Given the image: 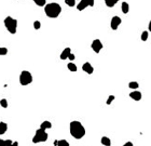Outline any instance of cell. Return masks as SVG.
<instances>
[{"label": "cell", "instance_id": "obj_31", "mask_svg": "<svg viewBox=\"0 0 151 146\" xmlns=\"http://www.w3.org/2000/svg\"><path fill=\"white\" fill-rule=\"evenodd\" d=\"M10 146H18V141H16V142H13Z\"/></svg>", "mask_w": 151, "mask_h": 146}, {"label": "cell", "instance_id": "obj_24", "mask_svg": "<svg viewBox=\"0 0 151 146\" xmlns=\"http://www.w3.org/2000/svg\"><path fill=\"white\" fill-rule=\"evenodd\" d=\"M0 105H1V107H4V108H8V101L6 99H2V100L0 101Z\"/></svg>", "mask_w": 151, "mask_h": 146}, {"label": "cell", "instance_id": "obj_11", "mask_svg": "<svg viewBox=\"0 0 151 146\" xmlns=\"http://www.w3.org/2000/svg\"><path fill=\"white\" fill-rule=\"evenodd\" d=\"M70 53H71V49H70V48H65L63 52L60 53V60H67Z\"/></svg>", "mask_w": 151, "mask_h": 146}, {"label": "cell", "instance_id": "obj_2", "mask_svg": "<svg viewBox=\"0 0 151 146\" xmlns=\"http://www.w3.org/2000/svg\"><path fill=\"white\" fill-rule=\"evenodd\" d=\"M44 13L48 18H56L62 13V7H60V4H56V2L48 4L44 6Z\"/></svg>", "mask_w": 151, "mask_h": 146}, {"label": "cell", "instance_id": "obj_29", "mask_svg": "<svg viewBox=\"0 0 151 146\" xmlns=\"http://www.w3.org/2000/svg\"><path fill=\"white\" fill-rule=\"evenodd\" d=\"M74 59H76V55H74V53H70V54H69V56H68V60H70V61H74Z\"/></svg>", "mask_w": 151, "mask_h": 146}, {"label": "cell", "instance_id": "obj_17", "mask_svg": "<svg viewBox=\"0 0 151 146\" xmlns=\"http://www.w3.org/2000/svg\"><path fill=\"white\" fill-rule=\"evenodd\" d=\"M67 68H68V69H69V71H77V65L76 64H74V63H72V62H70V63H68V65H67Z\"/></svg>", "mask_w": 151, "mask_h": 146}, {"label": "cell", "instance_id": "obj_16", "mask_svg": "<svg viewBox=\"0 0 151 146\" xmlns=\"http://www.w3.org/2000/svg\"><path fill=\"white\" fill-rule=\"evenodd\" d=\"M118 2H119V0H105L106 6H107V7H109V8L114 7V6H116Z\"/></svg>", "mask_w": 151, "mask_h": 146}, {"label": "cell", "instance_id": "obj_1", "mask_svg": "<svg viewBox=\"0 0 151 146\" xmlns=\"http://www.w3.org/2000/svg\"><path fill=\"white\" fill-rule=\"evenodd\" d=\"M69 131H70L71 136L76 140H80L85 135V128L80 121H71L69 125Z\"/></svg>", "mask_w": 151, "mask_h": 146}, {"label": "cell", "instance_id": "obj_19", "mask_svg": "<svg viewBox=\"0 0 151 146\" xmlns=\"http://www.w3.org/2000/svg\"><path fill=\"white\" fill-rule=\"evenodd\" d=\"M56 146H69V143L67 142L66 140H60V141H57Z\"/></svg>", "mask_w": 151, "mask_h": 146}, {"label": "cell", "instance_id": "obj_8", "mask_svg": "<svg viewBox=\"0 0 151 146\" xmlns=\"http://www.w3.org/2000/svg\"><path fill=\"white\" fill-rule=\"evenodd\" d=\"M82 69H83V71H85L86 74H88V75H92V74L94 73V68H93L91 63H88V62H85L84 64L82 65Z\"/></svg>", "mask_w": 151, "mask_h": 146}, {"label": "cell", "instance_id": "obj_33", "mask_svg": "<svg viewBox=\"0 0 151 146\" xmlns=\"http://www.w3.org/2000/svg\"><path fill=\"white\" fill-rule=\"evenodd\" d=\"M148 26H149V32H151V20H150V22H149V25Z\"/></svg>", "mask_w": 151, "mask_h": 146}, {"label": "cell", "instance_id": "obj_15", "mask_svg": "<svg viewBox=\"0 0 151 146\" xmlns=\"http://www.w3.org/2000/svg\"><path fill=\"white\" fill-rule=\"evenodd\" d=\"M100 143H102L104 146H110V145H111V141H110V139L107 138V136H103L102 140H100Z\"/></svg>", "mask_w": 151, "mask_h": 146}, {"label": "cell", "instance_id": "obj_7", "mask_svg": "<svg viewBox=\"0 0 151 146\" xmlns=\"http://www.w3.org/2000/svg\"><path fill=\"white\" fill-rule=\"evenodd\" d=\"M121 23H122V20L119 18V16H113L111 18V22H110V27L112 30H117V29L119 28V26L121 25Z\"/></svg>", "mask_w": 151, "mask_h": 146}, {"label": "cell", "instance_id": "obj_10", "mask_svg": "<svg viewBox=\"0 0 151 146\" xmlns=\"http://www.w3.org/2000/svg\"><path fill=\"white\" fill-rule=\"evenodd\" d=\"M88 0H80L79 4L77 6V9H78V11H83L85 8H88Z\"/></svg>", "mask_w": 151, "mask_h": 146}, {"label": "cell", "instance_id": "obj_25", "mask_svg": "<svg viewBox=\"0 0 151 146\" xmlns=\"http://www.w3.org/2000/svg\"><path fill=\"white\" fill-rule=\"evenodd\" d=\"M6 54H8V49L1 47V48H0V55H6Z\"/></svg>", "mask_w": 151, "mask_h": 146}, {"label": "cell", "instance_id": "obj_9", "mask_svg": "<svg viewBox=\"0 0 151 146\" xmlns=\"http://www.w3.org/2000/svg\"><path fill=\"white\" fill-rule=\"evenodd\" d=\"M130 97L133 99L134 101H140L143 95H141V92H139V91H133V92L130 93Z\"/></svg>", "mask_w": 151, "mask_h": 146}, {"label": "cell", "instance_id": "obj_12", "mask_svg": "<svg viewBox=\"0 0 151 146\" xmlns=\"http://www.w3.org/2000/svg\"><path fill=\"white\" fill-rule=\"evenodd\" d=\"M7 130H8V125L6 122H4V121H1L0 122V135L4 134L7 132Z\"/></svg>", "mask_w": 151, "mask_h": 146}, {"label": "cell", "instance_id": "obj_4", "mask_svg": "<svg viewBox=\"0 0 151 146\" xmlns=\"http://www.w3.org/2000/svg\"><path fill=\"white\" fill-rule=\"evenodd\" d=\"M49 135H48V133L46 132V130H42V129H38L37 131H36L35 135L32 138V143H41V142H46V140H48Z\"/></svg>", "mask_w": 151, "mask_h": 146}, {"label": "cell", "instance_id": "obj_18", "mask_svg": "<svg viewBox=\"0 0 151 146\" xmlns=\"http://www.w3.org/2000/svg\"><path fill=\"white\" fill-rule=\"evenodd\" d=\"M34 2H35L37 6H39V7H44L46 0H34Z\"/></svg>", "mask_w": 151, "mask_h": 146}, {"label": "cell", "instance_id": "obj_28", "mask_svg": "<svg viewBox=\"0 0 151 146\" xmlns=\"http://www.w3.org/2000/svg\"><path fill=\"white\" fill-rule=\"evenodd\" d=\"M88 7H94L95 0H88Z\"/></svg>", "mask_w": 151, "mask_h": 146}, {"label": "cell", "instance_id": "obj_6", "mask_svg": "<svg viewBox=\"0 0 151 146\" xmlns=\"http://www.w3.org/2000/svg\"><path fill=\"white\" fill-rule=\"evenodd\" d=\"M103 43H102V41L99 39H95V40H93V42H92V44H91V48H92V50L94 51L95 53H99L100 52V50L103 49Z\"/></svg>", "mask_w": 151, "mask_h": 146}, {"label": "cell", "instance_id": "obj_5", "mask_svg": "<svg viewBox=\"0 0 151 146\" xmlns=\"http://www.w3.org/2000/svg\"><path fill=\"white\" fill-rule=\"evenodd\" d=\"M32 82V75L27 71H23L20 75V83L22 86H27Z\"/></svg>", "mask_w": 151, "mask_h": 146}, {"label": "cell", "instance_id": "obj_14", "mask_svg": "<svg viewBox=\"0 0 151 146\" xmlns=\"http://www.w3.org/2000/svg\"><path fill=\"white\" fill-rule=\"evenodd\" d=\"M51 128H52V123L48 120L43 121L42 123L40 125V129H42V130H46V129H51Z\"/></svg>", "mask_w": 151, "mask_h": 146}, {"label": "cell", "instance_id": "obj_32", "mask_svg": "<svg viewBox=\"0 0 151 146\" xmlns=\"http://www.w3.org/2000/svg\"><path fill=\"white\" fill-rule=\"evenodd\" d=\"M0 146H4V140L0 139Z\"/></svg>", "mask_w": 151, "mask_h": 146}, {"label": "cell", "instance_id": "obj_22", "mask_svg": "<svg viewBox=\"0 0 151 146\" xmlns=\"http://www.w3.org/2000/svg\"><path fill=\"white\" fill-rule=\"evenodd\" d=\"M148 37H149V32H148L147 30H145V32L141 34V40H143V41H146V40L148 39Z\"/></svg>", "mask_w": 151, "mask_h": 146}, {"label": "cell", "instance_id": "obj_26", "mask_svg": "<svg viewBox=\"0 0 151 146\" xmlns=\"http://www.w3.org/2000/svg\"><path fill=\"white\" fill-rule=\"evenodd\" d=\"M40 27H41V23L39 21H35L34 22V28L35 29H40Z\"/></svg>", "mask_w": 151, "mask_h": 146}, {"label": "cell", "instance_id": "obj_27", "mask_svg": "<svg viewBox=\"0 0 151 146\" xmlns=\"http://www.w3.org/2000/svg\"><path fill=\"white\" fill-rule=\"evenodd\" d=\"M12 143L13 142H12L11 140H6V141H4V146H10Z\"/></svg>", "mask_w": 151, "mask_h": 146}, {"label": "cell", "instance_id": "obj_13", "mask_svg": "<svg viewBox=\"0 0 151 146\" xmlns=\"http://www.w3.org/2000/svg\"><path fill=\"white\" fill-rule=\"evenodd\" d=\"M121 10L124 14H127L129 13V11H130V4H127V2H122L121 4Z\"/></svg>", "mask_w": 151, "mask_h": 146}, {"label": "cell", "instance_id": "obj_3", "mask_svg": "<svg viewBox=\"0 0 151 146\" xmlns=\"http://www.w3.org/2000/svg\"><path fill=\"white\" fill-rule=\"evenodd\" d=\"M4 26L8 29V32L12 35H14L16 32V29H18V20L11 18V16H7L4 18Z\"/></svg>", "mask_w": 151, "mask_h": 146}, {"label": "cell", "instance_id": "obj_30", "mask_svg": "<svg viewBox=\"0 0 151 146\" xmlns=\"http://www.w3.org/2000/svg\"><path fill=\"white\" fill-rule=\"evenodd\" d=\"M123 146H134V145H133V143L132 142H126Z\"/></svg>", "mask_w": 151, "mask_h": 146}, {"label": "cell", "instance_id": "obj_20", "mask_svg": "<svg viewBox=\"0 0 151 146\" xmlns=\"http://www.w3.org/2000/svg\"><path fill=\"white\" fill-rule=\"evenodd\" d=\"M129 87H130L131 89H135L136 90L138 87H139V85H138V82L137 81H131L130 83H129Z\"/></svg>", "mask_w": 151, "mask_h": 146}, {"label": "cell", "instance_id": "obj_21", "mask_svg": "<svg viewBox=\"0 0 151 146\" xmlns=\"http://www.w3.org/2000/svg\"><path fill=\"white\" fill-rule=\"evenodd\" d=\"M65 4H66L68 7H74L76 0H65Z\"/></svg>", "mask_w": 151, "mask_h": 146}, {"label": "cell", "instance_id": "obj_23", "mask_svg": "<svg viewBox=\"0 0 151 146\" xmlns=\"http://www.w3.org/2000/svg\"><path fill=\"white\" fill-rule=\"evenodd\" d=\"M114 99H116V97H114V95H109L108 99H107V102H106V104H107V105H110V104H111L113 101H114Z\"/></svg>", "mask_w": 151, "mask_h": 146}]
</instances>
